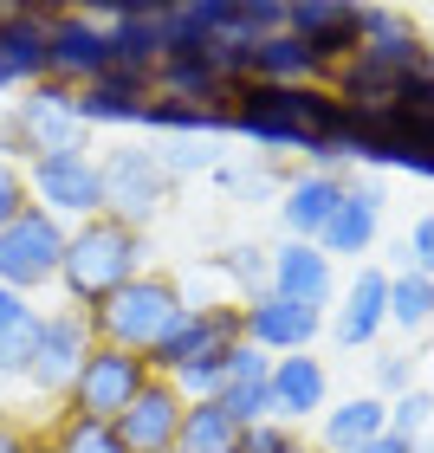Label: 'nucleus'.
<instances>
[{
  "label": "nucleus",
  "mask_w": 434,
  "mask_h": 453,
  "mask_svg": "<svg viewBox=\"0 0 434 453\" xmlns=\"http://www.w3.org/2000/svg\"><path fill=\"white\" fill-rule=\"evenodd\" d=\"M58 453H123L117 447V434H111V427L105 421H66V434H58Z\"/></svg>",
  "instance_id": "7c9ffc66"
},
{
  "label": "nucleus",
  "mask_w": 434,
  "mask_h": 453,
  "mask_svg": "<svg viewBox=\"0 0 434 453\" xmlns=\"http://www.w3.org/2000/svg\"><path fill=\"white\" fill-rule=\"evenodd\" d=\"M85 142H91V123L78 117V91L39 78V85L13 104V123H7V136H0V156L7 162H19V156H66V150H85Z\"/></svg>",
  "instance_id": "7ed1b4c3"
},
{
  "label": "nucleus",
  "mask_w": 434,
  "mask_h": 453,
  "mask_svg": "<svg viewBox=\"0 0 434 453\" xmlns=\"http://www.w3.org/2000/svg\"><path fill=\"white\" fill-rule=\"evenodd\" d=\"M357 453H415V441H402V434H376V441H363Z\"/></svg>",
  "instance_id": "4c0bfd02"
},
{
  "label": "nucleus",
  "mask_w": 434,
  "mask_h": 453,
  "mask_svg": "<svg viewBox=\"0 0 434 453\" xmlns=\"http://www.w3.org/2000/svg\"><path fill=\"white\" fill-rule=\"evenodd\" d=\"M318 72H324V58L298 33H273V39L253 46V78L246 85H312Z\"/></svg>",
  "instance_id": "5701e85b"
},
{
  "label": "nucleus",
  "mask_w": 434,
  "mask_h": 453,
  "mask_svg": "<svg viewBox=\"0 0 434 453\" xmlns=\"http://www.w3.org/2000/svg\"><path fill=\"white\" fill-rule=\"evenodd\" d=\"M350 195V181L344 175H292L285 181V201H279V214H285V234L292 240H312L318 246V234L330 226V214H337V201Z\"/></svg>",
  "instance_id": "6ab92c4d"
},
{
  "label": "nucleus",
  "mask_w": 434,
  "mask_h": 453,
  "mask_svg": "<svg viewBox=\"0 0 434 453\" xmlns=\"http://www.w3.org/2000/svg\"><path fill=\"white\" fill-rule=\"evenodd\" d=\"M389 324H396V331H428L434 324V279H422V273H389Z\"/></svg>",
  "instance_id": "bb28decb"
},
{
  "label": "nucleus",
  "mask_w": 434,
  "mask_h": 453,
  "mask_svg": "<svg viewBox=\"0 0 434 453\" xmlns=\"http://www.w3.org/2000/svg\"><path fill=\"white\" fill-rule=\"evenodd\" d=\"M143 111H150V78H130V72H105L78 91V117L91 130L97 123H143Z\"/></svg>",
  "instance_id": "412c9836"
},
{
  "label": "nucleus",
  "mask_w": 434,
  "mask_h": 453,
  "mask_svg": "<svg viewBox=\"0 0 434 453\" xmlns=\"http://www.w3.org/2000/svg\"><path fill=\"white\" fill-rule=\"evenodd\" d=\"M27 311H33V304L19 298V292H7V285H0V331H13V324L27 318Z\"/></svg>",
  "instance_id": "e433bc0d"
},
{
  "label": "nucleus",
  "mask_w": 434,
  "mask_h": 453,
  "mask_svg": "<svg viewBox=\"0 0 434 453\" xmlns=\"http://www.w3.org/2000/svg\"><path fill=\"white\" fill-rule=\"evenodd\" d=\"M27 208H33V195H27V169L0 156V226H13Z\"/></svg>",
  "instance_id": "473e14b6"
},
{
  "label": "nucleus",
  "mask_w": 434,
  "mask_h": 453,
  "mask_svg": "<svg viewBox=\"0 0 434 453\" xmlns=\"http://www.w3.org/2000/svg\"><path fill=\"white\" fill-rule=\"evenodd\" d=\"M402 253H408V273H422V279H434V214H422L415 226H408Z\"/></svg>",
  "instance_id": "72a5a7b5"
},
{
  "label": "nucleus",
  "mask_w": 434,
  "mask_h": 453,
  "mask_svg": "<svg viewBox=\"0 0 434 453\" xmlns=\"http://www.w3.org/2000/svg\"><path fill=\"white\" fill-rule=\"evenodd\" d=\"M97 19V13H91ZM105 39H111V72H130V78H156L162 65V39H156V13H136V7H111L105 19Z\"/></svg>",
  "instance_id": "aec40b11"
},
{
  "label": "nucleus",
  "mask_w": 434,
  "mask_h": 453,
  "mask_svg": "<svg viewBox=\"0 0 434 453\" xmlns=\"http://www.w3.org/2000/svg\"><path fill=\"white\" fill-rule=\"evenodd\" d=\"M240 434H246V427L227 415L221 402H189V408H182L175 453H240Z\"/></svg>",
  "instance_id": "393cba45"
},
{
  "label": "nucleus",
  "mask_w": 434,
  "mask_h": 453,
  "mask_svg": "<svg viewBox=\"0 0 434 453\" xmlns=\"http://www.w3.org/2000/svg\"><path fill=\"white\" fill-rule=\"evenodd\" d=\"M150 130H169V136H227L234 130V111L221 104H175V97H150V111H143Z\"/></svg>",
  "instance_id": "a878e982"
},
{
  "label": "nucleus",
  "mask_w": 434,
  "mask_h": 453,
  "mask_svg": "<svg viewBox=\"0 0 434 453\" xmlns=\"http://www.w3.org/2000/svg\"><path fill=\"white\" fill-rule=\"evenodd\" d=\"M52 13H39V7H7L0 13V91L7 85L33 91L39 78H46V27H52Z\"/></svg>",
  "instance_id": "4468645a"
},
{
  "label": "nucleus",
  "mask_w": 434,
  "mask_h": 453,
  "mask_svg": "<svg viewBox=\"0 0 434 453\" xmlns=\"http://www.w3.org/2000/svg\"><path fill=\"white\" fill-rule=\"evenodd\" d=\"M434 421V395L428 388H408V395L389 402V434H402V441H422V427Z\"/></svg>",
  "instance_id": "c756f323"
},
{
  "label": "nucleus",
  "mask_w": 434,
  "mask_h": 453,
  "mask_svg": "<svg viewBox=\"0 0 434 453\" xmlns=\"http://www.w3.org/2000/svg\"><path fill=\"white\" fill-rule=\"evenodd\" d=\"M182 408H189V402L175 395V382L150 376V388H143V395H136V402L111 421V434H117V447H123V453H175Z\"/></svg>",
  "instance_id": "f8f14e48"
},
{
  "label": "nucleus",
  "mask_w": 434,
  "mask_h": 453,
  "mask_svg": "<svg viewBox=\"0 0 434 453\" xmlns=\"http://www.w3.org/2000/svg\"><path fill=\"white\" fill-rule=\"evenodd\" d=\"M408 363L415 357H376V395H408Z\"/></svg>",
  "instance_id": "c9c22d12"
},
{
  "label": "nucleus",
  "mask_w": 434,
  "mask_h": 453,
  "mask_svg": "<svg viewBox=\"0 0 434 453\" xmlns=\"http://www.w3.org/2000/svg\"><path fill=\"white\" fill-rule=\"evenodd\" d=\"M0 453H27V441H19V427L0 421Z\"/></svg>",
  "instance_id": "58836bf2"
},
{
  "label": "nucleus",
  "mask_w": 434,
  "mask_h": 453,
  "mask_svg": "<svg viewBox=\"0 0 434 453\" xmlns=\"http://www.w3.org/2000/svg\"><path fill=\"white\" fill-rule=\"evenodd\" d=\"M85 318H91V337H97V343L130 349V357L150 363V357H156V343L169 337L182 318H189V298H182V285H175V279L143 273V279L123 285V292H111L105 304H91Z\"/></svg>",
  "instance_id": "f03ea898"
},
{
  "label": "nucleus",
  "mask_w": 434,
  "mask_h": 453,
  "mask_svg": "<svg viewBox=\"0 0 434 453\" xmlns=\"http://www.w3.org/2000/svg\"><path fill=\"white\" fill-rule=\"evenodd\" d=\"M376 226H383V188L376 181H357L344 201H337V214H330V226L318 234V246L330 259H357L376 246Z\"/></svg>",
  "instance_id": "a211bd4d"
},
{
  "label": "nucleus",
  "mask_w": 434,
  "mask_h": 453,
  "mask_svg": "<svg viewBox=\"0 0 434 453\" xmlns=\"http://www.w3.org/2000/svg\"><path fill=\"white\" fill-rule=\"evenodd\" d=\"M156 156H162V175L175 181V175H189V169H208V156H214V150H201L195 136H182V142H169V150H156Z\"/></svg>",
  "instance_id": "f704fd0d"
},
{
  "label": "nucleus",
  "mask_w": 434,
  "mask_h": 453,
  "mask_svg": "<svg viewBox=\"0 0 434 453\" xmlns=\"http://www.w3.org/2000/svg\"><path fill=\"white\" fill-rule=\"evenodd\" d=\"M156 85L175 97V104H221L227 111V78L214 72V58H208V46L201 52H169L156 65Z\"/></svg>",
  "instance_id": "4be33fe9"
},
{
  "label": "nucleus",
  "mask_w": 434,
  "mask_h": 453,
  "mask_svg": "<svg viewBox=\"0 0 434 453\" xmlns=\"http://www.w3.org/2000/svg\"><path fill=\"white\" fill-rule=\"evenodd\" d=\"M285 33H298L324 65H344L357 52V7L350 0H292L285 7Z\"/></svg>",
  "instance_id": "dca6fc26"
},
{
  "label": "nucleus",
  "mask_w": 434,
  "mask_h": 453,
  "mask_svg": "<svg viewBox=\"0 0 434 453\" xmlns=\"http://www.w3.org/2000/svg\"><path fill=\"white\" fill-rule=\"evenodd\" d=\"M318 331H324V311H312V304H292V298H279V292L240 304V337L253 343V349H266V357L312 349Z\"/></svg>",
  "instance_id": "9b49d317"
},
{
  "label": "nucleus",
  "mask_w": 434,
  "mask_h": 453,
  "mask_svg": "<svg viewBox=\"0 0 434 453\" xmlns=\"http://www.w3.org/2000/svg\"><path fill=\"white\" fill-rule=\"evenodd\" d=\"M105 72H111L105 27H97L91 13H52V27H46V78L52 85L85 91L91 78H105Z\"/></svg>",
  "instance_id": "9d476101"
},
{
  "label": "nucleus",
  "mask_w": 434,
  "mask_h": 453,
  "mask_svg": "<svg viewBox=\"0 0 434 453\" xmlns=\"http://www.w3.org/2000/svg\"><path fill=\"white\" fill-rule=\"evenodd\" d=\"M273 421H312L330 408V376H324V363L312 357V349H292V357H273Z\"/></svg>",
  "instance_id": "2eb2a0df"
},
{
  "label": "nucleus",
  "mask_w": 434,
  "mask_h": 453,
  "mask_svg": "<svg viewBox=\"0 0 434 453\" xmlns=\"http://www.w3.org/2000/svg\"><path fill=\"white\" fill-rule=\"evenodd\" d=\"M376 434H389V402L383 395H350L337 408H324V447L330 453H357Z\"/></svg>",
  "instance_id": "b1692460"
},
{
  "label": "nucleus",
  "mask_w": 434,
  "mask_h": 453,
  "mask_svg": "<svg viewBox=\"0 0 434 453\" xmlns=\"http://www.w3.org/2000/svg\"><path fill=\"white\" fill-rule=\"evenodd\" d=\"M91 349H97V337H91V318L78 311V304L72 311H39V343H33L27 382L39 388V395H66Z\"/></svg>",
  "instance_id": "1a4fd4ad"
},
{
  "label": "nucleus",
  "mask_w": 434,
  "mask_h": 453,
  "mask_svg": "<svg viewBox=\"0 0 434 453\" xmlns=\"http://www.w3.org/2000/svg\"><path fill=\"white\" fill-rule=\"evenodd\" d=\"M33 343H39V304H33V311L13 324V331H0V376H27Z\"/></svg>",
  "instance_id": "c85d7f7f"
},
{
  "label": "nucleus",
  "mask_w": 434,
  "mask_h": 453,
  "mask_svg": "<svg viewBox=\"0 0 434 453\" xmlns=\"http://www.w3.org/2000/svg\"><path fill=\"white\" fill-rule=\"evenodd\" d=\"M27 195H33V208H46L52 220H97L105 214V169H97L91 150L33 156Z\"/></svg>",
  "instance_id": "39448f33"
},
{
  "label": "nucleus",
  "mask_w": 434,
  "mask_h": 453,
  "mask_svg": "<svg viewBox=\"0 0 434 453\" xmlns=\"http://www.w3.org/2000/svg\"><path fill=\"white\" fill-rule=\"evenodd\" d=\"M273 292L292 298V304H312V311H324V304L337 298V259H330L324 246H312V240L273 246Z\"/></svg>",
  "instance_id": "ddd939ff"
},
{
  "label": "nucleus",
  "mask_w": 434,
  "mask_h": 453,
  "mask_svg": "<svg viewBox=\"0 0 434 453\" xmlns=\"http://www.w3.org/2000/svg\"><path fill=\"white\" fill-rule=\"evenodd\" d=\"M97 169H105V214L123 220V226H150L162 195H169V175H162V156L143 150V142H117L111 156H97Z\"/></svg>",
  "instance_id": "0eeeda50"
},
{
  "label": "nucleus",
  "mask_w": 434,
  "mask_h": 453,
  "mask_svg": "<svg viewBox=\"0 0 434 453\" xmlns=\"http://www.w3.org/2000/svg\"><path fill=\"white\" fill-rule=\"evenodd\" d=\"M214 265L240 285L246 298H266V292H273V253H260V246H227ZM246 298H240V304H246Z\"/></svg>",
  "instance_id": "cd10ccee"
},
{
  "label": "nucleus",
  "mask_w": 434,
  "mask_h": 453,
  "mask_svg": "<svg viewBox=\"0 0 434 453\" xmlns=\"http://www.w3.org/2000/svg\"><path fill=\"white\" fill-rule=\"evenodd\" d=\"M58 279H66V292H72L78 311L105 304V298L123 292L130 279H143V234H136V226H123V220H111V214L78 220L72 234H66Z\"/></svg>",
  "instance_id": "f257e3e1"
},
{
  "label": "nucleus",
  "mask_w": 434,
  "mask_h": 453,
  "mask_svg": "<svg viewBox=\"0 0 434 453\" xmlns=\"http://www.w3.org/2000/svg\"><path fill=\"white\" fill-rule=\"evenodd\" d=\"M383 324H389V273L383 265H357L337 318H330V337H337L344 349H363V343H376Z\"/></svg>",
  "instance_id": "f3484780"
},
{
  "label": "nucleus",
  "mask_w": 434,
  "mask_h": 453,
  "mask_svg": "<svg viewBox=\"0 0 434 453\" xmlns=\"http://www.w3.org/2000/svg\"><path fill=\"white\" fill-rule=\"evenodd\" d=\"M240 453H305V441H298V427H285V421H260V427L240 434Z\"/></svg>",
  "instance_id": "2f4dec72"
},
{
  "label": "nucleus",
  "mask_w": 434,
  "mask_h": 453,
  "mask_svg": "<svg viewBox=\"0 0 434 453\" xmlns=\"http://www.w3.org/2000/svg\"><path fill=\"white\" fill-rule=\"evenodd\" d=\"M143 388H150V363L130 357V349H111V343H97L85 369H78V382L66 388V402H72V415L78 421H117L123 408H130Z\"/></svg>",
  "instance_id": "423d86ee"
},
{
  "label": "nucleus",
  "mask_w": 434,
  "mask_h": 453,
  "mask_svg": "<svg viewBox=\"0 0 434 453\" xmlns=\"http://www.w3.org/2000/svg\"><path fill=\"white\" fill-rule=\"evenodd\" d=\"M234 343H246L240 337V304H189V318L156 343L150 376L169 382V376H182V369H221Z\"/></svg>",
  "instance_id": "20e7f679"
},
{
  "label": "nucleus",
  "mask_w": 434,
  "mask_h": 453,
  "mask_svg": "<svg viewBox=\"0 0 434 453\" xmlns=\"http://www.w3.org/2000/svg\"><path fill=\"white\" fill-rule=\"evenodd\" d=\"M66 220H52L46 208H27L13 226H0V285L27 298L33 285L58 279V259H66Z\"/></svg>",
  "instance_id": "6e6552de"
}]
</instances>
